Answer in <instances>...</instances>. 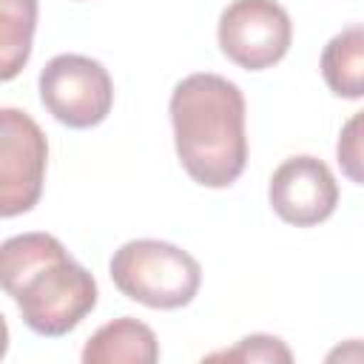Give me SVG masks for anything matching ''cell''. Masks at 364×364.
Instances as JSON below:
<instances>
[{
  "label": "cell",
  "mask_w": 364,
  "mask_h": 364,
  "mask_svg": "<svg viewBox=\"0 0 364 364\" xmlns=\"http://www.w3.org/2000/svg\"><path fill=\"white\" fill-rule=\"evenodd\" d=\"M245 94L222 74L199 71L171 91L168 114L185 173L202 188H230L247 165Z\"/></svg>",
  "instance_id": "obj_1"
},
{
  "label": "cell",
  "mask_w": 364,
  "mask_h": 364,
  "mask_svg": "<svg viewBox=\"0 0 364 364\" xmlns=\"http://www.w3.org/2000/svg\"><path fill=\"white\" fill-rule=\"evenodd\" d=\"M0 282L37 336L60 338L97 307L94 276L51 233H20L0 247Z\"/></svg>",
  "instance_id": "obj_2"
},
{
  "label": "cell",
  "mask_w": 364,
  "mask_h": 364,
  "mask_svg": "<svg viewBox=\"0 0 364 364\" xmlns=\"http://www.w3.org/2000/svg\"><path fill=\"white\" fill-rule=\"evenodd\" d=\"M111 279L122 296L151 310H179L193 301L202 284L199 262L162 239H134L114 250Z\"/></svg>",
  "instance_id": "obj_3"
},
{
  "label": "cell",
  "mask_w": 364,
  "mask_h": 364,
  "mask_svg": "<svg viewBox=\"0 0 364 364\" xmlns=\"http://www.w3.org/2000/svg\"><path fill=\"white\" fill-rule=\"evenodd\" d=\"M40 102L46 111L68 128L100 125L114 105V80L108 68L85 54H57L51 57L37 80Z\"/></svg>",
  "instance_id": "obj_4"
},
{
  "label": "cell",
  "mask_w": 364,
  "mask_h": 364,
  "mask_svg": "<svg viewBox=\"0 0 364 364\" xmlns=\"http://www.w3.org/2000/svg\"><path fill=\"white\" fill-rule=\"evenodd\" d=\"M216 40L222 54L239 68L264 71L287 54L293 23L276 0H233L219 14Z\"/></svg>",
  "instance_id": "obj_5"
},
{
  "label": "cell",
  "mask_w": 364,
  "mask_h": 364,
  "mask_svg": "<svg viewBox=\"0 0 364 364\" xmlns=\"http://www.w3.org/2000/svg\"><path fill=\"white\" fill-rule=\"evenodd\" d=\"M48 142L43 128L20 108L0 111V216L28 213L46 182Z\"/></svg>",
  "instance_id": "obj_6"
},
{
  "label": "cell",
  "mask_w": 364,
  "mask_h": 364,
  "mask_svg": "<svg viewBox=\"0 0 364 364\" xmlns=\"http://www.w3.org/2000/svg\"><path fill=\"white\" fill-rule=\"evenodd\" d=\"M267 202L282 222L313 228L333 216L338 205V182L318 156H290L273 171Z\"/></svg>",
  "instance_id": "obj_7"
},
{
  "label": "cell",
  "mask_w": 364,
  "mask_h": 364,
  "mask_svg": "<svg viewBox=\"0 0 364 364\" xmlns=\"http://www.w3.org/2000/svg\"><path fill=\"white\" fill-rule=\"evenodd\" d=\"M85 364H154L159 361V341L154 330L134 318L122 316L102 324L82 347Z\"/></svg>",
  "instance_id": "obj_8"
},
{
  "label": "cell",
  "mask_w": 364,
  "mask_h": 364,
  "mask_svg": "<svg viewBox=\"0 0 364 364\" xmlns=\"http://www.w3.org/2000/svg\"><path fill=\"white\" fill-rule=\"evenodd\" d=\"M321 77L341 100L364 97V23L333 34L321 51Z\"/></svg>",
  "instance_id": "obj_9"
},
{
  "label": "cell",
  "mask_w": 364,
  "mask_h": 364,
  "mask_svg": "<svg viewBox=\"0 0 364 364\" xmlns=\"http://www.w3.org/2000/svg\"><path fill=\"white\" fill-rule=\"evenodd\" d=\"M37 0H0V80H14L31 57Z\"/></svg>",
  "instance_id": "obj_10"
},
{
  "label": "cell",
  "mask_w": 364,
  "mask_h": 364,
  "mask_svg": "<svg viewBox=\"0 0 364 364\" xmlns=\"http://www.w3.org/2000/svg\"><path fill=\"white\" fill-rule=\"evenodd\" d=\"M336 159L341 173L350 182L364 185V111L353 114L341 125V134L336 142Z\"/></svg>",
  "instance_id": "obj_11"
},
{
  "label": "cell",
  "mask_w": 364,
  "mask_h": 364,
  "mask_svg": "<svg viewBox=\"0 0 364 364\" xmlns=\"http://www.w3.org/2000/svg\"><path fill=\"white\" fill-rule=\"evenodd\" d=\"M208 358H225V361H293V353L287 350V344L276 336H245L233 350H219L210 353Z\"/></svg>",
  "instance_id": "obj_12"
},
{
  "label": "cell",
  "mask_w": 364,
  "mask_h": 364,
  "mask_svg": "<svg viewBox=\"0 0 364 364\" xmlns=\"http://www.w3.org/2000/svg\"><path fill=\"white\" fill-rule=\"evenodd\" d=\"M361 361L364 358V341H358V338H353V341H347L344 347H338V350H333L330 355H327V361Z\"/></svg>",
  "instance_id": "obj_13"
}]
</instances>
